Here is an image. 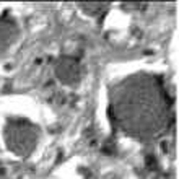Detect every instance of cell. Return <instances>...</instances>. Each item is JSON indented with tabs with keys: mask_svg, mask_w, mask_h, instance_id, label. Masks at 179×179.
<instances>
[]
</instances>
